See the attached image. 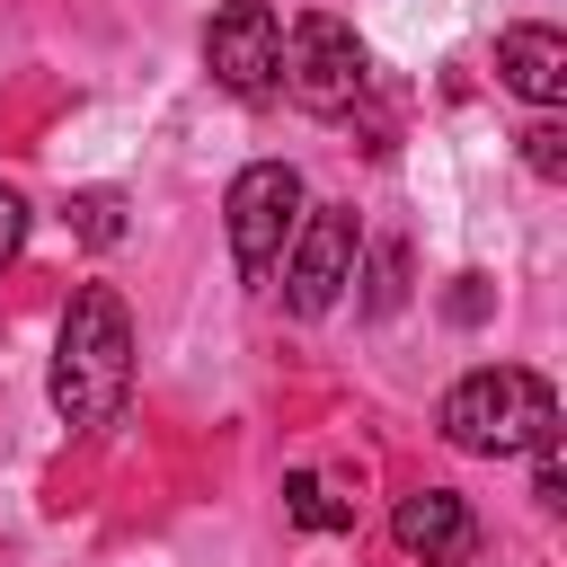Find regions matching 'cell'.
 I'll return each mask as SVG.
<instances>
[{"label": "cell", "instance_id": "obj_1", "mask_svg": "<svg viewBox=\"0 0 567 567\" xmlns=\"http://www.w3.org/2000/svg\"><path fill=\"white\" fill-rule=\"evenodd\" d=\"M133 399V310L115 284H80L53 328V416L71 434L115 425Z\"/></svg>", "mask_w": 567, "mask_h": 567}, {"label": "cell", "instance_id": "obj_2", "mask_svg": "<svg viewBox=\"0 0 567 567\" xmlns=\"http://www.w3.org/2000/svg\"><path fill=\"white\" fill-rule=\"evenodd\" d=\"M443 443L452 452H478V461H523L540 443H558V390L523 363H487V372H461L434 408Z\"/></svg>", "mask_w": 567, "mask_h": 567}, {"label": "cell", "instance_id": "obj_3", "mask_svg": "<svg viewBox=\"0 0 567 567\" xmlns=\"http://www.w3.org/2000/svg\"><path fill=\"white\" fill-rule=\"evenodd\" d=\"M372 89V53L337 9H301L284 27V97L301 115H354Z\"/></svg>", "mask_w": 567, "mask_h": 567}, {"label": "cell", "instance_id": "obj_4", "mask_svg": "<svg viewBox=\"0 0 567 567\" xmlns=\"http://www.w3.org/2000/svg\"><path fill=\"white\" fill-rule=\"evenodd\" d=\"M221 221H230L239 275L266 284V275L284 266L292 230H301V168H292V159H248V168L230 177V195H221Z\"/></svg>", "mask_w": 567, "mask_h": 567}, {"label": "cell", "instance_id": "obj_5", "mask_svg": "<svg viewBox=\"0 0 567 567\" xmlns=\"http://www.w3.org/2000/svg\"><path fill=\"white\" fill-rule=\"evenodd\" d=\"M354 257H363L354 204H301V230H292V248H284V310H292V319L337 310V292L354 284Z\"/></svg>", "mask_w": 567, "mask_h": 567}, {"label": "cell", "instance_id": "obj_6", "mask_svg": "<svg viewBox=\"0 0 567 567\" xmlns=\"http://www.w3.org/2000/svg\"><path fill=\"white\" fill-rule=\"evenodd\" d=\"M204 71L230 89V97H275L284 89V18L266 0H221L213 27H204Z\"/></svg>", "mask_w": 567, "mask_h": 567}, {"label": "cell", "instance_id": "obj_7", "mask_svg": "<svg viewBox=\"0 0 567 567\" xmlns=\"http://www.w3.org/2000/svg\"><path fill=\"white\" fill-rule=\"evenodd\" d=\"M390 532H399V549L425 558V567H470V558H478V514H470V496H452V487H408L399 514H390Z\"/></svg>", "mask_w": 567, "mask_h": 567}, {"label": "cell", "instance_id": "obj_8", "mask_svg": "<svg viewBox=\"0 0 567 567\" xmlns=\"http://www.w3.org/2000/svg\"><path fill=\"white\" fill-rule=\"evenodd\" d=\"M496 80H505L514 97H532V106H558V97H567V35L540 27V18L505 27V35H496Z\"/></svg>", "mask_w": 567, "mask_h": 567}, {"label": "cell", "instance_id": "obj_9", "mask_svg": "<svg viewBox=\"0 0 567 567\" xmlns=\"http://www.w3.org/2000/svg\"><path fill=\"white\" fill-rule=\"evenodd\" d=\"M284 505H292V523H301V532H354V505H346V496H328L310 470H292V478H284Z\"/></svg>", "mask_w": 567, "mask_h": 567}, {"label": "cell", "instance_id": "obj_10", "mask_svg": "<svg viewBox=\"0 0 567 567\" xmlns=\"http://www.w3.org/2000/svg\"><path fill=\"white\" fill-rule=\"evenodd\" d=\"M354 266H363V257H354ZM399 301H408V248H399V239H381V248H372V266H363V310H372V319H390Z\"/></svg>", "mask_w": 567, "mask_h": 567}, {"label": "cell", "instance_id": "obj_11", "mask_svg": "<svg viewBox=\"0 0 567 567\" xmlns=\"http://www.w3.org/2000/svg\"><path fill=\"white\" fill-rule=\"evenodd\" d=\"M514 142H523V168H532V177H549V186L567 177V124H558V115H532Z\"/></svg>", "mask_w": 567, "mask_h": 567}, {"label": "cell", "instance_id": "obj_12", "mask_svg": "<svg viewBox=\"0 0 567 567\" xmlns=\"http://www.w3.org/2000/svg\"><path fill=\"white\" fill-rule=\"evenodd\" d=\"M71 221H80V239H97V248H115L124 239V204L97 186V195H71Z\"/></svg>", "mask_w": 567, "mask_h": 567}, {"label": "cell", "instance_id": "obj_13", "mask_svg": "<svg viewBox=\"0 0 567 567\" xmlns=\"http://www.w3.org/2000/svg\"><path fill=\"white\" fill-rule=\"evenodd\" d=\"M443 319L478 328V319H487V275H452V292H443Z\"/></svg>", "mask_w": 567, "mask_h": 567}, {"label": "cell", "instance_id": "obj_14", "mask_svg": "<svg viewBox=\"0 0 567 567\" xmlns=\"http://www.w3.org/2000/svg\"><path fill=\"white\" fill-rule=\"evenodd\" d=\"M532 496H540L549 514L567 505V461H558V443H540V452H532Z\"/></svg>", "mask_w": 567, "mask_h": 567}, {"label": "cell", "instance_id": "obj_15", "mask_svg": "<svg viewBox=\"0 0 567 567\" xmlns=\"http://www.w3.org/2000/svg\"><path fill=\"white\" fill-rule=\"evenodd\" d=\"M18 248H27V195H18V186H0V275L18 266Z\"/></svg>", "mask_w": 567, "mask_h": 567}]
</instances>
